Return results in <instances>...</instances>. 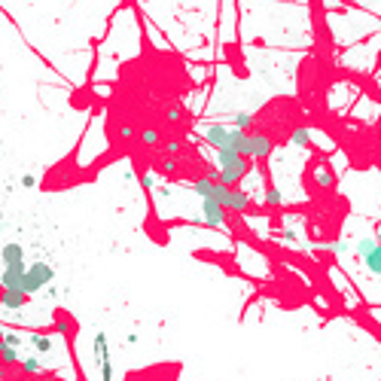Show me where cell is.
<instances>
[{
    "label": "cell",
    "mask_w": 381,
    "mask_h": 381,
    "mask_svg": "<svg viewBox=\"0 0 381 381\" xmlns=\"http://www.w3.org/2000/svg\"><path fill=\"white\" fill-rule=\"evenodd\" d=\"M318 183L323 189H330V187H336V174H332L330 168H318Z\"/></svg>",
    "instance_id": "4"
},
{
    "label": "cell",
    "mask_w": 381,
    "mask_h": 381,
    "mask_svg": "<svg viewBox=\"0 0 381 381\" xmlns=\"http://www.w3.org/2000/svg\"><path fill=\"white\" fill-rule=\"evenodd\" d=\"M268 150H272V144H268V137H263V135L250 137V156H268Z\"/></svg>",
    "instance_id": "2"
},
{
    "label": "cell",
    "mask_w": 381,
    "mask_h": 381,
    "mask_svg": "<svg viewBox=\"0 0 381 381\" xmlns=\"http://www.w3.org/2000/svg\"><path fill=\"white\" fill-rule=\"evenodd\" d=\"M311 128H293V135H290V144L293 146H308L311 144Z\"/></svg>",
    "instance_id": "3"
},
{
    "label": "cell",
    "mask_w": 381,
    "mask_h": 381,
    "mask_svg": "<svg viewBox=\"0 0 381 381\" xmlns=\"http://www.w3.org/2000/svg\"><path fill=\"white\" fill-rule=\"evenodd\" d=\"M360 259H363V266L369 268V272H373V275H378V277H381V244H375V247L369 250L366 256H360Z\"/></svg>",
    "instance_id": "1"
},
{
    "label": "cell",
    "mask_w": 381,
    "mask_h": 381,
    "mask_svg": "<svg viewBox=\"0 0 381 381\" xmlns=\"http://www.w3.org/2000/svg\"><path fill=\"white\" fill-rule=\"evenodd\" d=\"M250 123H254V116H250V113H238V116H235V125H238V128H247Z\"/></svg>",
    "instance_id": "7"
},
{
    "label": "cell",
    "mask_w": 381,
    "mask_h": 381,
    "mask_svg": "<svg viewBox=\"0 0 381 381\" xmlns=\"http://www.w3.org/2000/svg\"><path fill=\"white\" fill-rule=\"evenodd\" d=\"M375 244H378L375 238H360L357 244H354V254H357V256H366V254H369V250H373Z\"/></svg>",
    "instance_id": "5"
},
{
    "label": "cell",
    "mask_w": 381,
    "mask_h": 381,
    "mask_svg": "<svg viewBox=\"0 0 381 381\" xmlns=\"http://www.w3.org/2000/svg\"><path fill=\"white\" fill-rule=\"evenodd\" d=\"M266 201H268V204H281V192H277V189H272V192L266 195Z\"/></svg>",
    "instance_id": "8"
},
{
    "label": "cell",
    "mask_w": 381,
    "mask_h": 381,
    "mask_svg": "<svg viewBox=\"0 0 381 381\" xmlns=\"http://www.w3.org/2000/svg\"><path fill=\"white\" fill-rule=\"evenodd\" d=\"M330 250H332V254H336V256H345L348 254V241H332V244H330Z\"/></svg>",
    "instance_id": "6"
}]
</instances>
